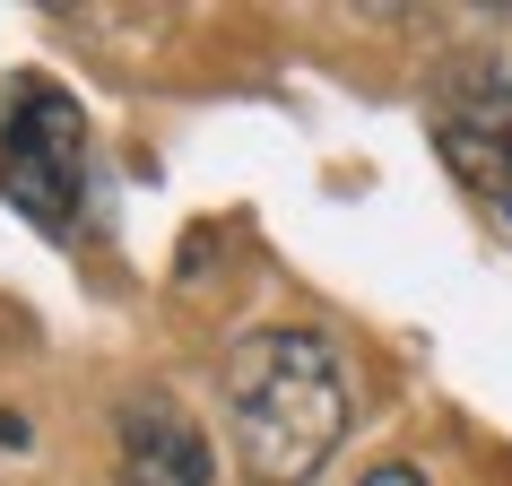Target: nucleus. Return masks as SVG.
I'll return each mask as SVG.
<instances>
[{
  "mask_svg": "<svg viewBox=\"0 0 512 486\" xmlns=\"http://www.w3.org/2000/svg\"><path fill=\"white\" fill-rule=\"evenodd\" d=\"M209 434L191 426L165 391H131L122 400V486H209Z\"/></svg>",
  "mask_w": 512,
  "mask_h": 486,
  "instance_id": "obj_4",
  "label": "nucleus"
},
{
  "mask_svg": "<svg viewBox=\"0 0 512 486\" xmlns=\"http://www.w3.org/2000/svg\"><path fill=\"white\" fill-rule=\"evenodd\" d=\"M226 417H235L243 469L261 486H304L348 443V365L304 322L252 330L226 356Z\"/></svg>",
  "mask_w": 512,
  "mask_h": 486,
  "instance_id": "obj_1",
  "label": "nucleus"
},
{
  "mask_svg": "<svg viewBox=\"0 0 512 486\" xmlns=\"http://www.w3.org/2000/svg\"><path fill=\"white\" fill-rule=\"evenodd\" d=\"M87 157H96V131H87V105L53 79H18L9 105H0V200L44 226V235H70L87 209Z\"/></svg>",
  "mask_w": 512,
  "mask_h": 486,
  "instance_id": "obj_2",
  "label": "nucleus"
},
{
  "mask_svg": "<svg viewBox=\"0 0 512 486\" xmlns=\"http://www.w3.org/2000/svg\"><path fill=\"white\" fill-rule=\"evenodd\" d=\"M434 148L469 183V200H486L512 226V70L460 79L443 96V113H434Z\"/></svg>",
  "mask_w": 512,
  "mask_h": 486,
  "instance_id": "obj_3",
  "label": "nucleus"
},
{
  "mask_svg": "<svg viewBox=\"0 0 512 486\" xmlns=\"http://www.w3.org/2000/svg\"><path fill=\"white\" fill-rule=\"evenodd\" d=\"M356 486H426V469H408V460H382V469H365Z\"/></svg>",
  "mask_w": 512,
  "mask_h": 486,
  "instance_id": "obj_5",
  "label": "nucleus"
}]
</instances>
